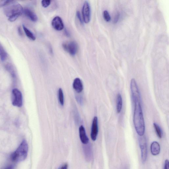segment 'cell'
Returning <instances> with one entry per match:
<instances>
[{
    "label": "cell",
    "mask_w": 169,
    "mask_h": 169,
    "mask_svg": "<svg viewBox=\"0 0 169 169\" xmlns=\"http://www.w3.org/2000/svg\"><path fill=\"white\" fill-rule=\"evenodd\" d=\"M13 1H8V0L0 1V8L7 6Z\"/></svg>",
    "instance_id": "obj_20"
},
{
    "label": "cell",
    "mask_w": 169,
    "mask_h": 169,
    "mask_svg": "<svg viewBox=\"0 0 169 169\" xmlns=\"http://www.w3.org/2000/svg\"><path fill=\"white\" fill-rule=\"evenodd\" d=\"M154 126L158 137L160 139L162 138L163 133L160 127L158 124L155 123H154Z\"/></svg>",
    "instance_id": "obj_19"
},
{
    "label": "cell",
    "mask_w": 169,
    "mask_h": 169,
    "mask_svg": "<svg viewBox=\"0 0 169 169\" xmlns=\"http://www.w3.org/2000/svg\"><path fill=\"white\" fill-rule=\"evenodd\" d=\"M132 100L134 105V122L137 133L139 136H144L145 126L141 105V96L136 80L132 78L131 82Z\"/></svg>",
    "instance_id": "obj_1"
},
{
    "label": "cell",
    "mask_w": 169,
    "mask_h": 169,
    "mask_svg": "<svg viewBox=\"0 0 169 169\" xmlns=\"http://www.w3.org/2000/svg\"><path fill=\"white\" fill-rule=\"evenodd\" d=\"M139 147L141 149L142 162L144 163L146 162L147 158V140L144 136H139Z\"/></svg>",
    "instance_id": "obj_4"
},
{
    "label": "cell",
    "mask_w": 169,
    "mask_h": 169,
    "mask_svg": "<svg viewBox=\"0 0 169 169\" xmlns=\"http://www.w3.org/2000/svg\"><path fill=\"white\" fill-rule=\"evenodd\" d=\"M73 87L74 89L77 93H81L83 89L82 83L79 78H75L73 84Z\"/></svg>",
    "instance_id": "obj_11"
},
{
    "label": "cell",
    "mask_w": 169,
    "mask_h": 169,
    "mask_svg": "<svg viewBox=\"0 0 169 169\" xmlns=\"http://www.w3.org/2000/svg\"><path fill=\"white\" fill-rule=\"evenodd\" d=\"M24 14L33 22H36L38 20V18L34 13L28 8H25L23 10Z\"/></svg>",
    "instance_id": "obj_13"
},
{
    "label": "cell",
    "mask_w": 169,
    "mask_h": 169,
    "mask_svg": "<svg viewBox=\"0 0 169 169\" xmlns=\"http://www.w3.org/2000/svg\"><path fill=\"white\" fill-rule=\"evenodd\" d=\"M151 151L154 156H157L159 154L160 152V146L158 143L154 141L152 143L150 147Z\"/></svg>",
    "instance_id": "obj_12"
},
{
    "label": "cell",
    "mask_w": 169,
    "mask_h": 169,
    "mask_svg": "<svg viewBox=\"0 0 169 169\" xmlns=\"http://www.w3.org/2000/svg\"><path fill=\"white\" fill-rule=\"evenodd\" d=\"M80 138L83 144H87L89 142V139L87 136L84 127L82 125L79 128Z\"/></svg>",
    "instance_id": "obj_10"
},
{
    "label": "cell",
    "mask_w": 169,
    "mask_h": 169,
    "mask_svg": "<svg viewBox=\"0 0 169 169\" xmlns=\"http://www.w3.org/2000/svg\"><path fill=\"white\" fill-rule=\"evenodd\" d=\"M62 47L65 51L72 56H74L76 54L78 50L77 44L74 41L64 43L62 44Z\"/></svg>",
    "instance_id": "obj_6"
},
{
    "label": "cell",
    "mask_w": 169,
    "mask_h": 169,
    "mask_svg": "<svg viewBox=\"0 0 169 169\" xmlns=\"http://www.w3.org/2000/svg\"><path fill=\"white\" fill-rule=\"evenodd\" d=\"M51 1L50 0H43L41 1V4L43 7L47 8L50 5Z\"/></svg>",
    "instance_id": "obj_22"
},
{
    "label": "cell",
    "mask_w": 169,
    "mask_h": 169,
    "mask_svg": "<svg viewBox=\"0 0 169 169\" xmlns=\"http://www.w3.org/2000/svg\"><path fill=\"white\" fill-rule=\"evenodd\" d=\"M68 166L67 163L64 164L60 169H68Z\"/></svg>",
    "instance_id": "obj_25"
},
{
    "label": "cell",
    "mask_w": 169,
    "mask_h": 169,
    "mask_svg": "<svg viewBox=\"0 0 169 169\" xmlns=\"http://www.w3.org/2000/svg\"><path fill=\"white\" fill-rule=\"evenodd\" d=\"M83 20L86 23H89L91 19V8L90 5L87 1H85L82 9Z\"/></svg>",
    "instance_id": "obj_7"
},
{
    "label": "cell",
    "mask_w": 169,
    "mask_h": 169,
    "mask_svg": "<svg viewBox=\"0 0 169 169\" xmlns=\"http://www.w3.org/2000/svg\"><path fill=\"white\" fill-rule=\"evenodd\" d=\"M52 25L54 29L61 31L63 29L64 25L61 18L59 17H54L52 21Z\"/></svg>",
    "instance_id": "obj_9"
},
{
    "label": "cell",
    "mask_w": 169,
    "mask_h": 169,
    "mask_svg": "<svg viewBox=\"0 0 169 169\" xmlns=\"http://www.w3.org/2000/svg\"><path fill=\"white\" fill-rule=\"evenodd\" d=\"M23 10L21 5L14 1L7 6L4 8V12L9 21L13 22L22 15Z\"/></svg>",
    "instance_id": "obj_2"
},
{
    "label": "cell",
    "mask_w": 169,
    "mask_h": 169,
    "mask_svg": "<svg viewBox=\"0 0 169 169\" xmlns=\"http://www.w3.org/2000/svg\"><path fill=\"white\" fill-rule=\"evenodd\" d=\"M28 149L27 142L25 140H23L17 150L11 155V160L16 162L24 161L27 156Z\"/></svg>",
    "instance_id": "obj_3"
},
{
    "label": "cell",
    "mask_w": 169,
    "mask_h": 169,
    "mask_svg": "<svg viewBox=\"0 0 169 169\" xmlns=\"http://www.w3.org/2000/svg\"><path fill=\"white\" fill-rule=\"evenodd\" d=\"M13 105L18 107H21L23 105V98L21 93L17 89L13 90L12 92Z\"/></svg>",
    "instance_id": "obj_5"
},
{
    "label": "cell",
    "mask_w": 169,
    "mask_h": 169,
    "mask_svg": "<svg viewBox=\"0 0 169 169\" xmlns=\"http://www.w3.org/2000/svg\"><path fill=\"white\" fill-rule=\"evenodd\" d=\"M76 15H77V16L78 19L80 21V23H81V24H83V21L82 19H81V15H80V12L79 11L77 12L76 13Z\"/></svg>",
    "instance_id": "obj_23"
},
{
    "label": "cell",
    "mask_w": 169,
    "mask_h": 169,
    "mask_svg": "<svg viewBox=\"0 0 169 169\" xmlns=\"http://www.w3.org/2000/svg\"><path fill=\"white\" fill-rule=\"evenodd\" d=\"M7 57V54L3 47L0 44V59L2 61L6 60Z\"/></svg>",
    "instance_id": "obj_17"
},
{
    "label": "cell",
    "mask_w": 169,
    "mask_h": 169,
    "mask_svg": "<svg viewBox=\"0 0 169 169\" xmlns=\"http://www.w3.org/2000/svg\"><path fill=\"white\" fill-rule=\"evenodd\" d=\"M23 27L27 37L32 40L34 41L35 40L36 37L33 34L30 30H28L27 27H26L24 25H23Z\"/></svg>",
    "instance_id": "obj_16"
},
{
    "label": "cell",
    "mask_w": 169,
    "mask_h": 169,
    "mask_svg": "<svg viewBox=\"0 0 169 169\" xmlns=\"http://www.w3.org/2000/svg\"><path fill=\"white\" fill-rule=\"evenodd\" d=\"M90 146H86L84 147V152L86 158L88 160H90L92 157V151Z\"/></svg>",
    "instance_id": "obj_15"
},
{
    "label": "cell",
    "mask_w": 169,
    "mask_h": 169,
    "mask_svg": "<svg viewBox=\"0 0 169 169\" xmlns=\"http://www.w3.org/2000/svg\"><path fill=\"white\" fill-rule=\"evenodd\" d=\"M64 33L65 34V35L67 36V37H69L70 36V34L68 32V31H67L66 29H65L64 30Z\"/></svg>",
    "instance_id": "obj_26"
},
{
    "label": "cell",
    "mask_w": 169,
    "mask_h": 169,
    "mask_svg": "<svg viewBox=\"0 0 169 169\" xmlns=\"http://www.w3.org/2000/svg\"><path fill=\"white\" fill-rule=\"evenodd\" d=\"M98 132V119L97 117H95L93 120L91 133V138L93 141L97 139Z\"/></svg>",
    "instance_id": "obj_8"
},
{
    "label": "cell",
    "mask_w": 169,
    "mask_h": 169,
    "mask_svg": "<svg viewBox=\"0 0 169 169\" xmlns=\"http://www.w3.org/2000/svg\"><path fill=\"white\" fill-rule=\"evenodd\" d=\"M117 111L118 113H120L122 109V104H123V101H122V97L120 93H118L117 96Z\"/></svg>",
    "instance_id": "obj_14"
},
{
    "label": "cell",
    "mask_w": 169,
    "mask_h": 169,
    "mask_svg": "<svg viewBox=\"0 0 169 169\" xmlns=\"http://www.w3.org/2000/svg\"><path fill=\"white\" fill-rule=\"evenodd\" d=\"M18 32L19 35L21 36H22V33L20 27L18 28Z\"/></svg>",
    "instance_id": "obj_27"
},
{
    "label": "cell",
    "mask_w": 169,
    "mask_h": 169,
    "mask_svg": "<svg viewBox=\"0 0 169 169\" xmlns=\"http://www.w3.org/2000/svg\"><path fill=\"white\" fill-rule=\"evenodd\" d=\"M103 17L104 19L107 22H109L111 20L110 15L107 10H105L103 11Z\"/></svg>",
    "instance_id": "obj_21"
},
{
    "label": "cell",
    "mask_w": 169,
    "mask_h": 169,
    "mask_svg": "<svg viewBox=\"0 0 169 169\" xmlns=\"http://www.w3.org/2000/svg\"><path fill=\"white\" fill-rule=\"evenodd\" d=\"M58 98L59 102L61 105H64V93L61 88H59L58 90Z\"/></svg>",
    "instance_id": "obj_18"
},
{
    "label": "cell",
    "mask_w": 169,
    "mask_h": 169,
    "mask_svg": "<svg viewBox=\"0 0 169 169\" xmlns=\"http://www.w3.org/2000/svg\"><path fill=\"white\" fill-rule=\"evenodd\" d=\"M169 164L168 160H166L165 162L164 169H169Z\"/></svg>",
    "instance_id": "obj_24"
}]
</instances>
